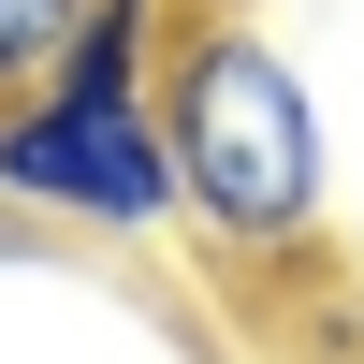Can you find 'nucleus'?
I'll return each mask as SVG.
<instances>
[{"mask_svg":"<svg viewBox=\"0 0 364 364\" xmlns=\"http://www.w3.org/2000/svg\"><path fill=\"white\" fill-rule=\"evenodd\" d=\"M73 15H87V0H0V102L58 73V44H73Z\"/></svg>","mask_w":364,"mask_h":364,"instance_id":"nucleus-4","label":"nucleus"},{"mask_svg":"<svg viewBox=\"0 0 364 364\" xmlns=\"http://www.w3.org/2000/svg\"><path fill=\"white\" fill-rule=\"evenodd\" d=\"M161 132H175V190L190 233L233 277H306L336 233V132H321L306 58L262 15H190L161 58Z\"/></svg>","mask_w":364,"mask_h":364,"instance_id":"nucleus-1","label":"nucleus"},{"mask_svg":"<svg viewBox=\"0 0 364 364\" xmlns=\"http://www.w3.org/2000/svg\"><path fill=\"white\" fill-rule=\"evenodd\" d=\"M161 58H175V0H87L44 87H161Z\"/></svg>","mask_w":364,"mask_h":364,"instance_id":"nucleus-3","label":"nucleus"},{"mask_svg":"<svg viewBox=\"0 0 364 364\" xmlns=\"http://www.w3.org/2000/svg\"><path fill=\"white\" fill-rule=\"evenodd\" d=\"M0 204H29L44 233H102V248L190 233L161 87H15L0 102Z\"/></svg>","mask_w":364,"mask_h":364,"instance_id":"nucleus-2","label":"nucleus"},{"mask_svg":"<svg viewBox=\"0 0 364 364\" xmlns=\"http://www.w3.org/2000/svg\"><path fill=\"white\" fill-rule=\"evenodd\" d=\"M0 262H44V219L29 204H0Z\"/></svg>","mask_w":364,"mask_h":364,"instance_id":"nucleus-5","label":"nucleus"}]
</instances>
